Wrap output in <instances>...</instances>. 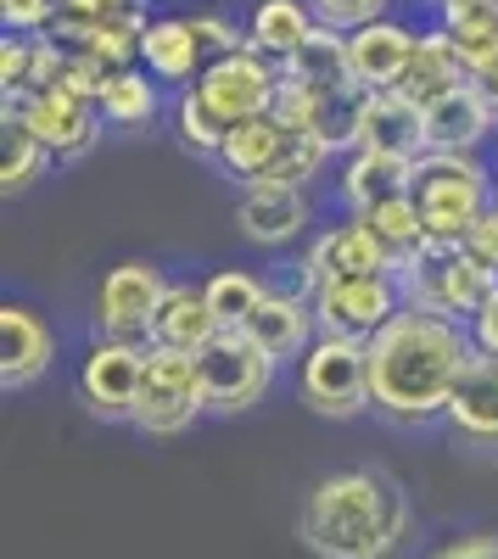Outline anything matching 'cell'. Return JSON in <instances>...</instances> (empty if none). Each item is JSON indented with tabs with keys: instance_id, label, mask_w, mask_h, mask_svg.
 <instances>
[{
	"instance_id": "cell-1",
	"label": "cell",
	"mask_w": 498,
	"mask_h": 559,
	"mask_svg": "<svg viewBox=\"0 0 498 559\" xmlns=\"http://www.w3.org/2000/svg\"><path fill=\"white\" fill-rule=\"evenodd\" d=\"M471 358H476V342L460 319L398 308L370 336V408L398 419V426L442 419Z\"/></svg>"
},
{
	"instance_id": "cell-2",
	"label": "cell",
	"mask_w": 498,
	"mask_h": 559,
	"mask_svg": "<svg viewBox=\"0 0 498 559\" xmlns=\"http://www.w3.org/2000/svg\"><path fill=\"white\" fill-rule=\"evenodd\" d=\"M297 532L320 559H387L410 532V498L387 471H336L308 487Z\"/></svg>"
},
{
	"instance_id": "cell-3",
	"label": "cell",
	"mask_w": 498,
	"mask_h": 559,
	"mask_svg": "<svg viewBox=\"0 0 498 559\" xmlns=\"http://www.w3.org/2000/svg\"><path fill=\"white\" fill-rule=\"evenodd\" d=\"M498 174L482 163V152H420L410 197L420 202L426 241H465V229L493 207Z\"/></svg>"
},
{
	"instance_id": "cell-4",
	"label": "cell",
	"mask_w": 498,
	"mask_h": 559,
	"mask_svg": "<svg viewBox=\"0 0 498 559\" xmlns=\"http://www.w3.org/2000/svg\"><path fill=\"white\" fill-rule=\"evenodd\" d=\"M398 286H403V308H426V313L465 324L498 286V274L487 263H476L460 241H426L398 269Z\"/></svg>"
},
{
	"instance_id": "cell-5",
	"label": "cell",
	"mask_w": 498,
	"mask_h": 559,
	"mask_svg": "<svg viewBox=\"0 0 498 559\" xmlns=\"http://www.w3.org/2000/svg\"><path fill=\"white\" fill-rule=\"evenodd\" d=\"M297 397L325 419H353L370 408V342L320 336L297 358Z\"/></svg>"
},
{
	"instance_id": "cell-6",
	"label": "cell",
	"mask_w": 498,
	"mask_h": 559,
	"mask_svg": "<svg viewBox=\"0 0 498 559\" xmlns=\"http://www.w3.org/2000/svg\"><path fill=\"white\" fill-rule=\"evenodd\" d=\"M202 414H208V392H202L197 353L152 347L146 381H141V403H134L129 426L146 431V437H179V431H191Z\"/></svg>"
},
{
	"instance_id": "cell-7",
	"label": "cell",
	"mask_w": 498,
	"mask_h": 559,
	"mask_svg": "<svg viewBox=\"0 0 498 559\" xmlns=\"http://www.w3.org/2000/svg\"><path fill=\"white\" fill-rule=\"evenodd\" d=\"M202 392H208V414H247L252 403H263L269 381H275V358H269L247 331H218L202 353Z\"/></svg>"
},
{
	"instance_id": "cell-8",
	"label": "cell",
	"mask_w": 498,
	"mask_h": 559,
	"mask_svg": "<svg viewBox=\"0 0 498 559\" xmlns=\"http://www.w3.org/2000/svg\"><path fill=\"white\" fill-rule=\"evenodd\" d=\"M146 342H112L96 336L79 358V403L96 414V419H134V403H141V381H146Z\"/></svg>"
},
{
	"instance_id": "cell-9",
	"label": "cell",
	"mask_w": 498,
	"mask_h": 559,
	"mask_svg": "<svg viewBox=\"0 0 498 559\" xmlns=\"http://www.w3.org/2000/svg\"><path fill=\"white\" fill-rule=\"evenodd\" d=\"M163 292H168V280H163L157 263H146V258L112 263L96 286V336L152 347V319L163 308Z\"/></svg>"
},
{
	"instance_id": "cell-10",
	"label": "cell",
	"mask_w": 498,
	"mask_h": 559,
	"mask_svg": "<svg viewBox=\"0 0 498 559\" xmlns=\"http://www.w3.org/2000/svg\"><path fill=\"white\" fill-rule=\"evenodd\" d=\"M281 79L286 73H281L275 57H263V51H252V45H241V51H230V57H213L191 90L224 123H247V118H263L269 107H275Z\"/></svg>"
},
{
	"instance_id": "cell-11",
	"label": "cell",
	"mask_w": 498,
	"mask_h": 559,
	"mask_svg": "<svg viewBox=\"0 0 498 559\" xmlns=\"http://www.w3.org/2000/svg\"><path fill=\"white\" fill-rule=\"evenodd\" d=\"M398 308H403L398 274H342V280H325V286L313 292V319H320V336L370 342Z\"/></svg>"
},
{
	"instance_id": "cell-12",
	"label": "cell",
	"mask_w": 498,
	"mask_h": 559,
	"mask_svg": "<svg viewBox=\"0 0 498 559\" xmlns=\"http://www.w3.org/2000/svg\"><path fill=\"white\" fill-rule=\"evenodd\" d=\"M342 274H398V258L376 241V229L347 213L342 224L320 229V236L308 241V252L297 258V292H320L325 280H342Z\"/></svg>"
},
{
	"instance_id": "cell-13",
	"label": "cell",
	"mask_w": 498,
	"mask_h": 559,
	"mask_svg": "<svg viewBox=\"0 0 498 559\" xmlns=\"http://www.w3.org/2000/svg\"><path fill=\"white\" fill-rule=\"evenodd\" d=\"M7 112H17L57 163H79L90 146L102 140V107L90 96H73V90H28V96H12Z\"/></svg>"
},
{
	"instance_id": "cell-14",
	"label": "cell",
	"mask_w": 498,
	"mask_h": 559,
	"mask_svg": "<svg viewBox=\"0 0 498 559\" xmlns=\"http://www.w3.org/2000/svg\"><path fill=\"white\" fill-rule=\"evenodd\" d=\"M152 17L146 7H118V12H57V23L45 28L62 51L90 57V62H107V68H134L141 62V39H146Z\"/></svg>"
},
{
	"instance_id": "cell-15",
	"label": "cell",
	"mask_w": 498,
	"mask_h": 559,
	"mask_svg": "<svg viewBox=\"0 0 498 559\" xmlns=\"http://www.w3.org/2000/svg\"><path fill=\"white\" fill-rule=\"evenodd\" d=\"M420 34L398 17H376L365 28L347 34V73L358 90H398V79L410 73Z\"/></svg>"
},
{
	"instance_id": "cell-16",
	"label": "cell",
	"mask_w": 498,
	"mask_h": 559,
	"mask_svg": "<svg viewBox=\"0 0 498 559\" xmlns=\"http://www.w3.org/2000/svg\"><path fill=\"white\" fill-rule=\"evenodd\" d=\"M241 331L275 358V364H297L313 342H320V319H313V297L308 292H281V286H269L258 313L241 324Z\"/></svg>"
},
{
	"instance_id": "cell-17",
	"label": "cell",
	"mask_w": 498,
	"mask_h": 559,
	"mask_svg": "<svg viewBox=\"0 0 498 559\" xmlns=\"http://www.w3.org/2000/svg\"><path fill=\"white\" fill-rule=\"evenodd\" d=\"M353 152H387V157H420L426 152V112L398 96V90H370L365 112H358Z\"/></svg>"
},
{
	"instance_id": "cell-18",
	"label": "cell",
	"mask_w": 498,
	"mask_h": 559,
	"mask_svg": "<svg viewBox=\"0 0 498 559\" xmlns=\"http://www.w3.org/2000/svg\"><path fill=\"white\" fill-rule=\"evenodd\" d=\"M51 358H57L51 324H45L34 308H23V302L0 308V386L7 392L34 386L45 369H51Z\"/></svg>"
},
{
	"instance_id": "cell-19",
	"label": "cell",
	"mask_w": 498,
	"mask_h": 559,
	"mask_svg": "<svg viewBox=\"0 0 498 559\" xmlns=\"http://www.w3.org/2000/svg\"><path fill=\"white\" fill-rule=\"evenodd\" d=\"M426 152H482V140L498 129V112L487 107V96L465 79L448 96L426 102Z\"/></svg>"
},
{
	"instance_id": "cell-20",
	"label": "cell",
	"mask_w": 498,
	"mask_h": 559,
	"mask_svg": "<svg viewBox=\"0 0 498 559\" xmlns=\"http://www.w3.org/2000/svg\"><path fill=\"white\" fill-rule=\"evenodd\" d=\"M313 207L308 191H292V185H247L236 202V224L252 247H286L308 229Z\"/></svg>"
},
{
	"instance_id": "cell-21",
	"label": "cell",
	"mask_w": 498,
	"mask_h": 559,
	"mask_svg": "<svg viewBox=\"0 0 498 559\" xmlns=\"http://www.w3.org/2000/svg\"><path fill=\"white\" fill-rule=\"evenodd\" d=\"M286 123L275 112H263V118H247V123H230V134H224V146H218V168L230 174L241 191L247 185H269V174H275L281 152H286Z\"/></svg>"
},
{
	"instance_id": "cell-22",
	"label": "cell",
	"mask_w": 498,
	"mask_h": 559,
	"mask_svg": "<svg viewBox=\"0 0 498 559\" xmlns=\"http://www.w3.org/2000/svg\"><path fill=\"white\" fill-rule=\"evenodd\" d=\"M141 68L157 79V84H174V90H191L208 68V51L191 28V17H152L146 39H141Z\"/></svg>"
},
{
	"instance_id": "cell-23",
	"label": "cell",
	"mask_w": 498,
	"mask_h": 559,
	"mask_svg": "<svg viewBox=\"0 0 498 559\" xmlns=\"http://www.w3.org/2000/svg\"><path fill=\"white\" fill-rule=\"evenodd\" d=\"M442 419L454 426V437H465L476 448H498V358H487V353L471 358Z\"/></svg>"
},
{
	"instance_id": "cell-24",
	"label": "cell",
	"mask_w": 498,
	"mask_h": 559,
	"mask_svg": "<svg viewBox=\"0 0 498 559\" xmlns=\"http://www.w3.org/2000/svg\"><path fill=\"white\" fill-rule=\"evenodd\" d=\"M218 336V319L208 308V292L191 280H168L163 308L152 319V347H174V353H202Z\"/></svg>"
},
{
	"instance_id": "cell-25",
	"label": "cell",
	"mask_w": 498,
	"mask_h": 559,
	"mask_svg": "<svg viewBox=\"0 0 498 559\" xmlns=\"http://www.w3.org/2000/svg\"><path fill=\"white\" fill-rule=\"evenodd\" d=\"M415 185V163L410 157H387V152H347L342 174H336V197L347 213H365L387 197H403Z\"/></svg>"
},
{
	"instance_id": "cell-26",
	"label": "cell",
	"mask_w": 498,
	"mask_h": 559,
	"mask_svg": "<svg viewBox=\"0 0 498 559\" xmlns=\"http://www.w3.org/2000/svg\"><path fill=\"white\" fill-rule=\"evenodd\" d=\"M454 84H465V62H460L454 34H448L442 23H437V28H420L415 62H410V73L398 79V96H410L415 107H426V102L448 96Z\"/></svg>"
},
{
	"instance_id": "cell-27",
	"label": "cell",
	"mask_w": 498,
	"mask_h": 559,
	"mask_svg": "<svg viewBox=\"0 0 498 559\" xmlns=\"http://www.w3.org/2000/svg\"><path fill=\"white\" fill-rule=\"evenodd\" d=\"M313 28H320V17H313L308 0H252L247 12V45L275 62H286Z\"/></svg>"
},
{
	"instance_id": "cell-28",
	"label": "cell",
	"mask_w": 498,
	"mask_h": 559,
	"mask_svg": "<svg viewBox=\"0 0 498 559\" xmlns=\"http://www.w3.org/2000/svg\"><path fill=\"white\" fill-rule=\"evenodd\" d=\"M96 107H102L107 129H146L163 112V90H157V79L141 62H134V68H112V79L102 84Z\"/></svg>"
},
{
	"instance_id": "cell-29",
	"label": "cell",
	"mask_w": 498,
	"mask_h": 559,
	"mask_svg": "<svg viewBox=\"0 0 498 559\" xmlns=\"http://www.w3.org/2000/svg\"><path fill=\"white\" fill-rule=\"evenodd\" d=\"M45 168H51L45 140H39L17 112H0V191H7V197H23Z\"/></svg>"
},
{
	"instance_id": "cell-30",
	"label": "cell",
	"mask_w": 498,
	"mask_h": 559,
	"mask_svg": "<svg viewBox=\"0 0 498 559\" xmlns=\"http://www.w3.org/2000/svg\"><path fill=\"white\" fill-rule=\"evenodd\" d=\"M281 73H286V79H303V84H325V90L353 84V73H347V34L320 23V28H313L297 51L281 62Z\"/></svg>"
},
{
	"instance_id": "cell-31",
	"label": "cell",
	"mask_w": 498,
	"mask_h": 559,
	"mask_svg": "<svg viewBox=\"0 0 498 559\" xmlns=\"http://www.w3.org/2000/svg\"><path fill=\"white\" fill-rule=\"evenodd\" d=\"M358 218L376 229V241L398 258V269L426 247V218H420V202H415L410 191H403V197H387V202H376V207H365Z\"/></svg>"
},
{
	"instance_id": "cell-32",
	"label": "cell",
	"mask_w": 498,
	"mask_h": 559,
	"mask_svg": "<svg viewBox=\"0 0 498 559\" xmlns=\"http://www.w3.org/2000/svg\"><path fill=\"white\" fill-rule=\"evenodd\" d=\"M202 292H208V308L218 319V331H241V324L258 313V302H263L269 286H263L252 269H213L202 280Z\"/></svg>"
},
{
	"instance_id": "cell-33",
	"label": "cell",
	"mask_w": 498,
	"mask_h": 559,
	"mask_svg": "<svg viewBox=\"0 0 498 559\" xmlns=\"http://www.w3.org/2000/svg\"><path fill=\"white\" fill-rule=\"evenodd\" d=\"M331 157H336V146H331L325 134L292 129V134H286V152H281V163H275V174H269V185H292V191H308V185L331 168Z\"/></svg>"
},
{
	"instance_id": "cell-34",
	"label": "cell",
	"mask_w": 498,
	"mask_h": 559,
	"mask_svg": "<svg viewBox=\"0 0 498 559\" xmlns=\"http://www.w3.org/2000/svg\"><path fill=\"white\" fill-rule=\"evenodd\" d=\"M174 134H179V146H186V152L218 157L224 134H230V123H224V118L197 96V90H179V96H174Z\"/></svg>"
},
{
	"instance_id": "cell-35",
	"label": "cell",
	"mask_w": 498,
	"mask_h": 559,
	"mask_svg": "<svg viewBox=\"0 0 498 559\" xmlns=\"http://www.w3.org/2000/svg\"><path fill=\"white\" fill-rule=\"evenodd\" d=\"M34 62H39V34H7L0 39V90H7V102L34 90Z\"/></svg>"
},
{
	"instance_id": "cell-36",
	"label": "cell",
	"mask_w": 498,
	"mask_h": 559,
	"mask_svg": "<svg viewBox=\"0 0 498 559\" xmlns=\"http://www.w3.org/2000/svg\"><path fill=\"white\" fill-rule=\"evenodd\" d=\"M308 7H313V17H320L325 28L353 34V28H365V23L387 17V12H392V0H308Z\"/></svg>"
},
{
	"instance_id": "cell-37",
	"label": "cell",
	"mask_w": 498,
	"mask_h": 559,
	"mask_svg": "<svg viewBox=\"0 0 498 559\" xmlns=\"http://www.w3.org/2000/svg\"><path fill=\"white\" fill-rule=\"evenodd\" d=\"M191 28H197V39H202L208 62H213V57H230V51H241V45H247V28H236L224 12H191Z\"/></svg>"
},
{
	"instance_id": "cell-38",
	"label": "cell",
	"mask_w": 498,
	"mask_h": 559,
	"mask_svg": "<svg viewBox=\"0 0 498 559\" xmlns=\"http://www.w3.org/2000/svg\"><path fill=\"white\" fill-rule=\"evenodd\" d=\"M62 0H0V23H7V34H45L57 23Z\"/></svg>"
},
{
	"instance_id": "cell-39",
	"label": "cell",
	"mask_w": 498,
	"mask_h": 559,
	"mask_svg": "<svg viewBox=\"0 0 498 559\" xmlns=\"http://www.w3.org/2000/svg\"><path fill=\"white\" fill-rule=\"evenodd\" d=\"M460 247H465L476 263H487V269L498 274V202H493V207H487V213H482V218L465 229V241H460Z\"/></svg>"
},
{
	"instance_id": "cell-40",
	"label": "cell",
	"mask_w": 498,
	"mask_h": 559,
	"mask_svg": "<svg viewBox=\"0 0 498 559\" xmlns=\"http://www.w3.org/2000/svg\"><path fill=\"white\" fill-rule=\"evenodd\" d=\"M465 331H471V342H476V353H487V358H498V286L487 292V302L465 319Z\"/></svg>"
},
{
	"instance_id": "cell-41",
	"label": "cell",
	"mask_w": 498,
	"mask_h": 559,
	"mask_svg": "<svg viewBox=\"0 0 498 559\" xmlns=\"http://www.w3.org/2000/svg\"><path fill=\"white\" fill-rule=\"evenodd\" d=\"M431 559H498V532H476V537H460V543L437 548Z\"/></svg>"
},
{
	"instance_id": "cell-42",
	"label": "cell",
	"mask_w": 498,
	"mask_h": 559,
	"mask_svg": "<svg viewBox=\"0 0 498 559\" xmlns=\"http://www.w3.org/2000/svg\"><path fill=\"white\" fill-rule=\"evenodd\" d=\"M442 7V28H460V23H476V17H493L498 12V0H437Z\"/></svg>"
},
{
	"instance_id": "cell-43",
	"label": "cell",
	"mask_w": 498,
	"mask_h": 559,
	"mask_svg": "<svg viewBox=\"0 0 498 559\" xmlns=\"http://www.w3.org/2000/svg\"><path fill=\"white\" fill-rule=\"evenodd\" d=\"M471 84L482 90V96H487V107L498 112V62H487V68H476V73H471Z\"/></svg>"
},
{
	"instance_id": "cell-44",
	"label": "cell",
	"mask_w": 498,
	"mask_h": 559,
	"mask_svg": "<svg viewBox=\"0 0 498 559\" xmlns=\"http://www.w3.org/2000/svg\"><path fill=\"white\" fill-rule=\"evenodd\" d=\"M118 7H134V0H62V12H118Z\"/></svg>"
},
{
	"instance_id": "cell-45",
	"label": "cell",
	"mask_w": 498,
	"mask_h": 559,
	"mask_svg": "<svg viewBox=\"0 0 498 559\" xmlns=\"http://www.w3.org/2000/svg\"><path fill=\"white\" fill-rule=\"evenodd\" d=\"M493 202H498V191H493Z\"/></svg>"
}]
</instances>
